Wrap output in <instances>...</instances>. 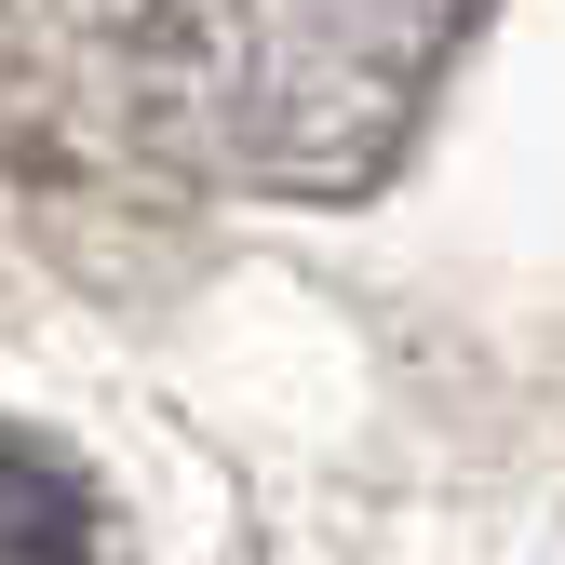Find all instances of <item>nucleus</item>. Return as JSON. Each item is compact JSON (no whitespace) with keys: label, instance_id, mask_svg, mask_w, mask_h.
<instances>
[{"label":"nucleus","instance_id":"nucleus-1","mask_svg":"<svg viewBox=\"0 0 565 565\" xmlns=\"http://www.w3.org/2000/svg\"><path fill=\"white\" fill-rule=\"evenodd\" d=\"M484 0H14L0 135L14 189H256L350 202L404 162Z\"/></svg>","mask_w":565,"mask_h":565},{"label":"nucleus","instance_id":"nucleus-2","mask_svg":"<svg viewBox=\"0 0 565 565\" xmlns=\"http://www.w3.org/2000/svg\"><path fill=\"white\" fill-rule=\"evenodd\" d=\"M0 565H121L95 458L54 445L41 417H0Z\"/></svg>","mask_w":565,"mask_h":565}]
</instances>
